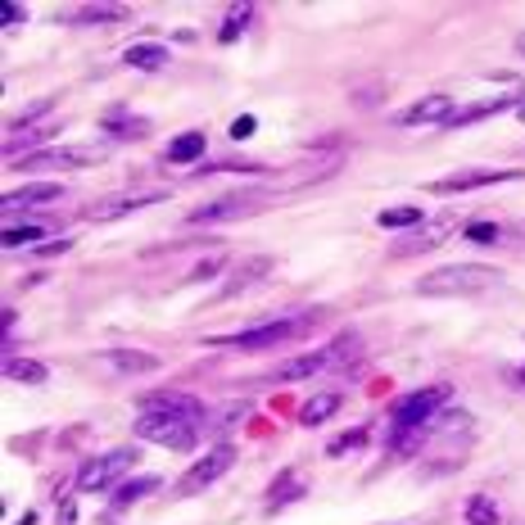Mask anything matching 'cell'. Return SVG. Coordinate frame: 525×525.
Here are the masks:
<instances>
[{
    "mask_svg": "<svg viewBox=\"0 0 525 525\" xmlns=\"http://www.w3.org/2000/svg\"><path fill=\"white\" fill-rule=\"evenodd\" d=\"M245 213H258L254 195H227V199H213V204L195 208L191 222H227V217H245Z\"/></svg>",
    "mask_w": 525,
    "mask_h": 525,
    "instance_id": "cell-9",
    "label": "cell"
},
{
    "mask_svg": "<svg viewBox=\"0 0 525 525\" xmlns=\"http://www.w3.org/2000/svg\"><path fill=\"white\" fill-rule=\"evenodd\" d=\"M155 489H159V476H136V480H127V485L114 489V503H136V498L155 494Z\"/></svg>",
    "mask_w": 525,
    "mask_h": 525,
    "instance_id": "cell-25",
    "label": "cell"
},
{
    "mask_svg": "<svg viewBox=\"0 0 525 525\" xmlns=\"http://www.w3.org/2000/svg\"><path fill=\"white\" fill-rule=\"evenodd\" d=\"M50 199H64V186H59V182H37V186H23V191L0 195V208H5V213H19V208H28V204H50Z\"/></svg>",
    "mask_w": 525,
    "mask_h": 525,
    "instance_id": "cell-10",
    "label": "cell"
},
{
    "mask_svg": "<svg viewBox=\"0 0 525 525\" xmlns=\"http://www.w3.org/2000/svg\"><path fill=\"white\" fill-rule=\"evenodd\" d=\"M412 222H421V208H412V204L385 208V213H381V227H412Z\"/></svg>",
    "mask_w": 525,
    "mask_h": 525,
    "instance_id": "cell-28",
    "label": "cell"
},
{
    "mask_svg": "<svg viewBox=\"0 0 525 525\" xmlns=\"http://www.w3.org/2000/svg\"><path fill=\"white\" fill-rule=\"evenodd\" d=\"M204 145H208V140H204L199 131H186L182 140L168 145V159H173V164H195V159L204 155Z\"/></svg>",
    "mask_w": 525,
    "mask_h": 525,
    "instance_id": "cell-21",
    "label": "cell"
},
{
    "mask_svg": "<svg viewBox=\"0 0 525 525\" xmlns=\"http://www.w3.org/2000/svg\"><path fill=\"white\" fill-rule=\"evenodd\" d=\"M512 100L507 96H498V100H485V105H471V109H458L453 114V123L448 127H467V123H480V118H489V114H498V109H507Z\"/></svg>",
    "mask_w": 525,
    "mask_h": 525,
    "instance_id": "cell-22",
    "label": "cell"
},
{
    "mask_svg": "<svg viewBox=\"0 0 525 525\" xmlns=\"http://www.w3.org/2000/svg\"><path fill=\"white\" fill-rule=\"evenodd\" d=\"M100 149H46V155H32L23 168H78V164H96Z\"/></svg>",
    "mask_w": 525,
    "mask_h": 525,
    "instance_id": "cell-12",
    "label": "cell"
},
{
    "mask_svg": "<svg viewBox=\"0 0 525 525\" xmlns=\"http://www.w3.org/2000/svg\"><path fill=\"white\" fill-rule=\"evenodd\" d=\"M131 467V448H114V453H105V458H91L82 471H78V494H96V489H105L114 476H123Z\"/></svg>",
    "mask_w": 525,
    "mask_h": 525,
    "instance_id": "cell-6",
    "label": "cell"
},
{
    "mask_svg": "<svg viewBox=\"0 0 525 525\" xmlns=\"http://www.w3.org/2000/svg\"><path fill=\"white\" fill-rule=\"evenodd\" d=\"M467 241H498V227H494V222H471Z\"/></svg>",
    "mask_w": 525,
    "mask_h": 525,
    "instance_id": "cell-31",
    "label": "cell"
},
{
    "mask_svg": "<svg viewBox=\"0 0 525 525\" xmlns=\"http://www.w3.org/2000/svg\"><path fill=\"white\" fill-rule=\"evenodd\" d=\"M136 435L149 439V444H164V448H191L199 426H195V417L173 412V408H145L136 417Z\"/></svg>",
    "mask_w": 525,
    "mask_h": 525,
    "instance_id": "cell-2",
    "label": "cell"
},
{
    "mask_svg": "<svg viewBox=\"0 0 525 525\" xmlns=\"http://www.w3.org/2000/svg\"><path fill=\"white\" fill-rule=\"evenodd\" d=\"M358 444H367V430H349V435L331 439V448H326V453H331V458H340V453H349V448H358Z\"/></svg>",
    "mask_w": 525,
    "mask_h": 525,
    "instance_id": "cell-29",
    "label": "cell"
},
{
    "mask_svg": "<svg viewBox=\"0 0 525 525\" xmlns=\"http://www.w3.org/2000/svg\"><path fill=\"white\" fill-rule=\"evenodd\" d=\"M322 367H331V353H304V358H285L272 367V381H304V377H318Z\"/></svg>",
    "mask_w": 525,
    "mask_h": 525,
    "instance_id": "cell-11",
    "label": "cell"
},
{
    "mask_svg": "<svg viewBox=\"0 0 525 525\" xmlns=\"http://www.w3.org/2000/svg\"><path fill=\"white\" fill-rule=\"evenodd\" d=\"M72 521H78V507L64 503V507H59V525H72Z\"/></svg>",
    "mask_w": 525,
    "mask_h": 525,
    "instance_id": "cell-34",
    "label": "cell"
},
{
    "mask_svg": "<svg viewBox=\"0 0 525 525\" xmlns=\"http://www.w3.org/2000/svg\"><path fill=\"white\" fill-rule=\"evenodd\" d=\"M123 59H127L131 68H140V72H159V68L168 64V50L149 41V46H131V50H127Z\"/></svg>",
    "mask_w": 525,
    "mask_h": 525,
    "instance_id": "cell-16",
    "label": "cell"
},
{
    "mask_svg": "<svg viewBox=\"0 0 525 525\" xmlns=\"http://www.w3.org/2000/svg\"><path fill=\"white\" fill-rule=\"evenodd\" d=\"M516 114H521V123H525V105H521V109H516Z\"/></svg>",
    "mask_w": 525,
    "mask_h": 525,
    "instance_id": "cell-38",
    "label": "cell"
},
{
    "mask_svg": "<svg viewBox=\"0 0 525 525\" xmlns=\"http://www.w3.org/2000/svg\"><path fill=\"white\" fill-rule=\"evenodd\" d=\"M521 173L516 168H476V173H458V177H444V182H430L435 195H458V191H476V186H498V182H516Z\"/></svg>",
    "mask_w": 525,
    "mask_h": 525,
    "instance_id": "cell-7",
    "label": "cell"
},
{
    "mask_svg": "<svg viewBox=\"0 0 525 525\" xmlns=\"http://www.w3.org/2000/svg\"><path fill=\"white\" fill-rule=\"evenodd\" d=\"M250 131H254V118H250V114H245V118H236V127H232V136H236V140H245Z\"/></svg>",
    "mask_w": 525,
    "mask_h": 525,
    "instance_id": "cell-33",
    "label": "cell"
},
{
    "mask_svg": "<svg viewBox=\"0 0 525 525\" xmlns=\"http://www.w3.org/2000/svg\"><path fill=\"white\" fill-rule=\"evenodd\" d=\"M448 399H453V385H426V390L408 394V399L394 408V435H399V430L430 426V421H435V412H439Z\"/></svg>",
    "mask_w": 525,
    "mask_h": 525,
    "instance_id": "cell-3",
    "label": "cell"
},
{
    "mask_svg": "<svg viewBox=\"0 0 525 525\" xmlns=\"http://www.w3.org/2000/svg\"><path fill=\"white\" fill-rule=\"evenodd\" d=\"M250 23H254V10H250V5H236L227 19H222V28H217V41H236V37L250 28Z\"/></svg>",
    "mask_w": 525,
    "mask_h": 525,
    "instance_id": "cell-23",
    "label": "cell"
},
{
    "mask_svg": "<svg viewBox=\"0 0 525 525\" xmlns=\"http://www.w3.org/2000/svg\"><path fill=\"white\" fill-rule=\"evenodd\" d=\"M0 371H5L10 381H23V385H46V381H50V367H46V362H37V358H19V353H10Z\"/></svg>",
    "mask_w": 525,
    "mask_h": 525,
    "instance_id": "cell-13",
    "label": "cell"
},
{
    "mask_svg": "<svg viewBox=\"0 0 525 525\" xmlns=\"http://www.w3.org/2000/svg\"><path fill=\"white\" fill-rule=\"evenodd\" d=\"M64 250H72V241H50V245H41L37 254H41V258H55V254H64Z\"/></svg>",
    "mask_w": 525,
    "mask_h": 525,
    "instance_id": "cell-32",
    "label": "cell"
},
{
    "mask_svg": "<svg viewBox=\"0 0 525 525\" xmlns=\"http://www.w3.org/2000/svg\"><path fill=\"white\" fill-rule=\"evenodd\" d=\"M46 236V222H23V227H5L0 232V245L5 250H23V245H37Z\"/></svg>",
    "mask_w": 525,
    "mask_h": 525,
    "instance_id": "cell-19",
    "label": "cell"
},
{
    "mask_svg": "<svg viewBox=\"0 0 525 525\" xmlns=\"http://www.w3.org/2000/svg\"><path fill=\"white\" fill-rule=\"evenodd\" d=\"M448 232H453V222H448V217H439V222H435V227H426L421 236H412V241H403V245H399L394 254H421V250H430V245H439V241H444Z\"/></svg>",
    "mask_w": 525,
    "mask_h": 525,
    "instance_id": "cell-18",
    "label": "cell"
},
{
    "mask_svg": "<svg viewBox=\"0 0 525 525\" xmlns=\"http://www.w3.org/2000/svg\"><path fill=\"white\" fill-rule=\"evenodd\" d=\"M232 462H236V448H232V444H217L208 458H199V462L182 476V485H177V489H182V494H199V489H208L213 480L227 476V471H232Z\"/></svg>",
    "mask_w": 525,
    "mask_h": 525,
    "instance_id": "cell-5",
    "label": "cell"
},
{
    "mask_svg": "<svg viewBox=\"0 0 525 525\" xmlns=\"http://www.w3.org/2000/svg\"><path fill=\"white\" fill-rule=\"evenodd\" d=\"M453 114H458V109H453V100H448V96H426V100H417L412 109L399 114V127H430V123H435V127H439V123L448 127V123H453Z\"/></svg>",
    "mask_w": 525,
    "mask_h": 525,
    "instance_id": "cell-8",
    "label": "cell"
},
{
    "mask_svg": "<svg viewBox=\"0 0 525 525\" xmlns=\"http://www.w3.org/2000/svg\"><path fill=\"white\" fill-rule=\"evenodd\" d=\"M109 362H114L118 371H155V367H159L155 353H136V349H109Z\"/></svg>",
    "mask_w": 525,
    "mask_h": 525,
    "instance_id": "cell-20",
    "label": "cell"
},
{
    "mask_svg": "<svg viewBox=\"0 0 525 525\" xmlns=\"http://www.w3.org/2000/svg\"><path fill=\"white\" fill-rule=\"evenodd\" d=\"M467 521H471V525H498V503H494L489 494L467 498Z\"/></svg>",
    "mask_w": 525,
    "mask_h": 525,
    "instance_id": "cell-24",
    "label": "cell"
},
{
    "mask_svg": "<svg viewBox=\"0 0 525 525\" xmlns=\"http://www.w3.org/2000/svg\"><path fill=\"white\" fill-rule=\"evenodd\" d=\"M0 14H5V23H23V10L19 5H0Z\"/></svg>",
    "mask_w": 525,
    "mask_h": 525,
    "instance_id": "cell-35",
    "label": "cell"
},
{
    "mask_svg": "<svg viewBox=\"0 0 525 525\" xmlns=\"http://www.w3.org/2000/svg\"><path fill=\"white\" fill-rule=\"evenodd\" d=\"M503 272L485 267V263H458V267H435L417 281V294H476L489 290Z\"/></svg>",
    "mask_w": 525,
    "mask_h": 525,
    "instance_id": "cell-1",
    "label": "cell"
},
{
    "mask_svg": "<svg viewBox=\"0 0 525 525\" xmlns=\"http://www.w3.org/2000/svg\"><path fill=\"white\" fill-rule=\"evenodd\" d=\"M516 385H521V390H525V367H521V371H516Z\"/></svg>",
    "mask_w": 525,
    "mask_h": 525,
    "instance_id": "cell-36",
    "label": "cell"
},
{
    "mask_svg": "<svg viewBox=\"0 0 525 525\" xmlns=\"http://www.w3.org/2000/svg\"><path fill=\"white\" fill-rule=\"evenodd\" d=\"M430 430H435V421H430V426H417V430H399V435H394V458H412Z\"/></svg>",
    "mask_w": 525,
    "mask_h": 525,
    "instance_id": "cell-26",
    "label": "cell"
},
{
    "mask_svg": "<svg viewBox=\"0 0 525 525\" xmlns=\"http://www.w3.org/2000/svg\"><path fill=\"white\" fill-rule=\"evenodd\" d=\"M340 394L335 390H322V394H313L304 408H299V426H322V421H331L335 412H340Z\"/></svg>",
    "mask_w": 525,
    "mask_h": 525,
    "instance_id": "cell-14",
    "label": "cell"
},
{
    "mask_svg": "<svg viewBox=\"0 0 525 525\" xmlns=\"http://www.w3.org/2000/svg\"><path fill=\"white\" fill-rule=\"evenodd\" d=\"M127 19V5H87V10H72L68 23L72 28H91V23H118Z\"/></svg>",
    "mask_w": 525,
    "mask_h": 525,
    "instance_id": "cell-15",
    "label": "cell"
},
{
    "mask_svg": "<svg viewBox=\"0 0 525 525\" xmlns=\"http://www.w3.org/2000/svg\"><path fill=\"white\" fill-rule=\"evenodd\" d=\"M299 331H309V322H290V318H276L267 326H254V331H241V335H217L208 344H227V349H276L285 340H294Z\"/></svg>",
    "mask_w": 525,
    "mask_h": 525,
    "instance_id": "cell-4",
    "label": "cell"
},
{
    "mask_svg": "<svg viewBox=\"0 0 525 525\" xmlns=\"http://www.w3.org/2000/svg\"><path fill=\"white\" fill-rule=\"evenodd\" d=\"M272 272V258H254V263H245L241 272H236V281H232V290H245V285H254L258 276H267Z\"/></svg>",
    "mask_w": 525,
    "mask_h": 525,
    "instance_id": "cell-27",
    "label": "cell"
},
{
    "mask_svg": "<svg viewBox=\"0 0 525 525\" xmlns=\"http://www.w3.org/2000/svg\"><path fill=\"white\" fill-rule=\"evenodd\" d=\"M222 267H227V258H222V254H217V258H204V263H199V267H195L186 281H191V285H195V281H208V276H217Z\"/></svg>",
    "mask_w": 525,
    "mask_h": 525,
    "instance_id": "cell-30",
    "label": "cell"
},
{
    "mask_svg": "<svg viewBox=\"0 0 525 525\" xmlns=\"http://www.w3.org/2000/svg\"><path fill=\"white\" fill-rule=\"evenodd\" d=\"M516 50H521V55H525V32H521V37H516Z\"/></svg>",
    "mask_w": 525,
    "mask_h": 525,
    "instance_id": "cell-37",
    "label": "cell"
},
{
    "mask_svg": "<svg viewBox=\"0 0 525 525\" xmlns=\"http://www.w3.org/2000/svg\"><path fill=\"white\" fill-rule=\"evenodd\" d=\"M155 199H164V195L155 191V195H127V199H105V204H96V208H91V217H96V222H105V217H123V213H131V208H140V204H155Z\"/></svg>",
    "mask_w": 525,
    "mask_h": 525,
    "instance_id": "cell-17",
    "label": "cell"
}]
</instances>
